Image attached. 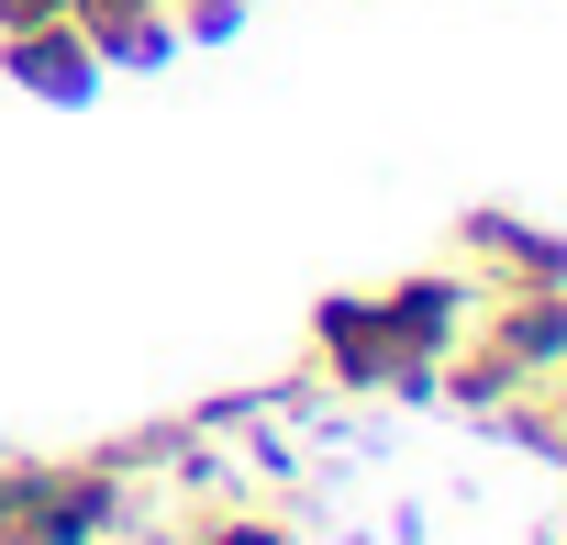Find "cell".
Returning a JSON list of instances; mask_svg holds the SVG:
<instances>
[{
    "instance_id": "7a4b0ae2",
    "label": "cell",
    "mask_w": 567,
    "mask_h": 545,
    "mask_svg": "<svg viewBox=\"0 0 567 545\" xmlns=\"http://www.w3.org/2000/svg\"><path fill=\"white\" fill-rule=\"evenodd\" d=\"M12 68H23L34 90H79V68H90V34H79V23H23V34H12Z\"/></svg>"
},
{
    "instance_id": "3957f363",
    "label": "cell",
    "mask_w": 567,
    "mask_h": 545,
    "mask_svg": "<svg viewBox=\"0 0 567 545\" xmlns=\"http://www.w3.org/2000/svg\"><path fill=\"white\" fill-rule=\"evenodd\" d=\"M189 545H301L278 512H256V501H212L200 523H189Z\"/></svg>"
},
{
    "instance_id": "6da1fadb",
    "label": "cell",
    "mask_w": 567,
    "mask_h": 545,
    "mask_svg": "<svg viewBox=\"0 0 567 545\" xmlns=\"http://www.w3.org/2000/svg\"><path fill=\"white\" fill-rule=\"evenodd\" d=\"M467 267H478V301L567 290V245H545L534 223H501V212H478V223H467Z\"/></svg>"
}]
</instances>
